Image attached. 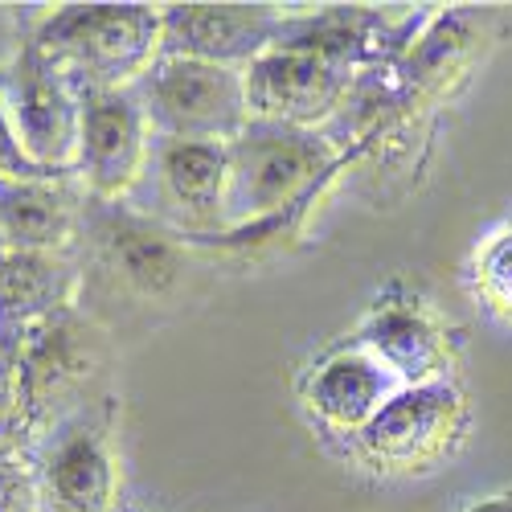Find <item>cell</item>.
I'll list each match as a JSON object with an SVG mask.
<instances>
[{
    "label": "cell",
    "mask_w": 512,
    "mask_h": 512,
    "mask_svg": "<svg viewBox=\"0 0 512 512\" xmlns=\"http://www.w3.org/2000/svg\"><path fill=\"white\" fill-rule=\"evenodd\" d=\"M476 291L492 316L512 324V226L492 234L476 254Z\"/></svg>",
    "instance_id": "cell-14"
},
{
    "label": "cell",
    "mask_w": 512,
    "mask_h": 512,
    "mask_svg": "<svg viewBox=\"0 0 512 512\" xmlns=\"http://www.w3.org/2000/svg\"><path fill=\"white\" fill-rule=\"evenodd\" d=\"M357 54V37L328 33L312 41H287L250 62L246 107L271 123L300 127L308 119L328 115L349 87V62Z\"/></svg>",
    "instance_id": "cell-1"
},
{
    "label": "cell",
    "mask_w": 512,
    "mask_h": 512,
    "mask_svg": "<svg viewBox=\"0 0 512 512\" xmlns=\"http://www.w3.org/2000/svg\"><path fill=\"white\" fill-rule=\"evenodd\" d=\"M275 33V13L263 5H185L164 13V58L226 66L263 54Z\"/></svg>",
    "instance_id": "cell-6"
},
{
    "label": "cell",
    "mask_w": 512,
    "mask_h": 512,
    "mask_svg": "<svg viewBox=\"0 0 512 512\" xmlns=\"http://www.w3.org/2000/svg\"><path fill=\"white\" fill-rule=\"evenodd\" d=\"M0 168H9V173H29V160H25L21 144L13 140V132L5 127V119H0Z\"/></svg>",
    "instance_id": "cell-17"
},
{
    "label": "cell",
    "mask_w": 512,
    "mask_h": 512,
    "mask_svg": "<svg viewBox=\"0 0 512 512\" xmlns=\"http://www.w3.org/2000/svg\"><path fill=\"white\" fill-rule=\"evenodd\" d=\"M164 33V17L144 5H95L70 9L50 25L54 66H66L82 91H115V82L136 74Z\"/></svg>",
    "instance_id": "cell-2"
},
{
    "label": "cell",
    "mask_w": 512,
    "mask_h": 512,
    "mask_svg": "<svg viewBox=\"0 0 512 512\" xmlns=\"http://www.w3.org/2000/svg\"><path fill=\"white\" fill-rule=\"evenodd\" d=\"M148 119L168 140L218 144L242 136L246 119V82L230 66H209L193 58H160L144 78Z\"/></svg>",
    "instance_id": "cell-3"
},
{
    "label": "cell",
    "mask_w": 512,
    "mask_h": 512,
    "mask_svg": "<svg viewBox=\"0 0 512 512\" xmlns=\"http://www.w3.org/2000/svg\"><path fill=\"white\" fill-rule=\"evenodd\" d=\"M78 107L54 66L29 62L17 78V127L37 160H66L78 148Z\"/></svg>",
    "instance_id": "cell-9"
},
{
    "label": "cell",
    "mask_w": 512,
    "mask_h": 512,
    "mask_svg": "<svg viewBox=\"0 0 512 512\" xmlns=\"http://www.w3.org/2000/svg\"><path fill=\"white\" fill-rule=\"evenodd\" d=\"M54 488L74 512H103L111 500V459L95 435H74L54 459Z\"/></svg>",
    "instance_id": "cell-12"
},
{
    "label": "cell",
    "mask_w": 512,
    "mask_h": 512,
    "mask_svg": "<svg viewBox=\"0 0 512 512\" xmlns=\"http://www.w3.org/2000/svg\"><path fill=\"white\" fill-rule=\"evenodd\" d=\"M365 340L373 345L377 361H386L406 386H426V381L443 377L447 336L418 304H386L369 320Z\"/></svg>",
    "instance_id": "cell-8"
},
{
    "label": "cell",
    "mask_w": 512,
    "mask_h": 512,
    "mask_svg": "<svg viewBox=\"0 0 512 512\" xmlns=\"http://www.w3.org/2000/svg\"><path fill=\"white\" fill-rule=\"evenodd\" d=\"M463 394L455 381L439 377L426 386H402L365 426L361 443L369 455L386 463H426L431 455L451 451L463 435Z\"/></svg>",
    "instance_id": "cell-5"
},
{
    "label": "cell",
    "mask_w": 512,
    "mask_h": 512,
    "mask_svg": "<svg viewBox=\"0 0 512 512\" xmlns=\"http://www.w3.org/2000/svg\"><path fill=\"white\" fill-rule=\"evenodd\" d=\"M160 177L173 201L193 222H218L226 205L230 156L222 144H185L168 140L160 152Z\"/></svg>",
    "instance_id": "cell-11"
},
{
    "label": "cell",
    "mask_w": 512,
    "mask_h": 512,
    "mask_svg": "<svg viewBox=\"0 0 512 512\" xmlns=\"http://www.w3.org/2000/svg\"><path fill=\"white\" fill-rule=\"evenodd\" d=\"M78 156L95 189L119 193L136 181L144 160V111L123 91H99L82 99Z\"/></svg>",
    "instance_id": "cell-7"
},
{
    "label": "cell",
    "mask_w": 512,
    "mask_h": 512,
    "mask_svg": "<svg viewBox=\"0 0 512 512\" xmlns=\"http://www.w3.org/2000/svg\"><path fill=\"white\" fill-rule=\"evenodd\" d=\"M398 390L402 386L386 361L336 357L312 377V406L336 426H365Z\"/></svg>",
    "instance_id": "cell-10"
},
{
    "label": "cell",
    "mask_w": 512,
    "mask_h": 512,
    "mask_svg": "<svg viewBox=\"0 0 512 512\" xmlns=\"http://www.w3.org/2000/svg\"><path fill=\"white\" fill-rule=\"evenodd\" d=\"M54 295V267H46L33 254L0 267V312H33L46 308V300Z\"/></svg>",
    "instance_id": "cell-15"
},
{
    "label": "cell",
    "mask_w": 512,
    "mask_h": 512,
    "mask_svg": "<svg viewBox=\"0 0 512 512\" xmlns=\"http://www.w3.org/2000/svg\"><path fill=\"white\" fill-rule=\"evenodd\" d=\"M467 512H512V492H500V496H484L476 500Z\"/></svg>",
    "instance_id": "cell-18"
},
{
    "label": "cell",
    "mask_w": 512,
    "mask_h": 512,
    "mask_svg": "<svg viewBox=\"0 0 512 512\" xmlns=\"http://www.w3.org/2000/svg\"><path fill=\"white\" fill-rule=\"evenodd\" d=\"M119 267L127 279H136L140 287H164L168 279H173L177 263L173 254H168V246H160L156 238H132L123 242V254H119Z\"/></svg>",
    "instance_id": "cell-16"
},
{
    "label": "cell",
    "mask_w": 512,
    "mask_h": 512,
    "mask_svg": "<svg viewBox=\"0 0 512 512\" xmlns=\"http://www.w3.org/2000/svg\"><path fill=\"white\" fill-rule=\"evenodd\" d=\"M230 181L226 205L234 218H250L259 209H279L300 193L324 160L320 136H308L291 123H254L226 148Z\"/></svg>",
    "instance_id": "cell-4"
},
{
    "label": "cell",
    "mask_w": 512,
    "mask_h": 512,
    "mask_svg": "<svg viewBox=\"0 0 512 512\" xmlns=\"http://www.w3.org/2000/svg\"><path fill=\"white\" fill-rule=\"evenodd\" d=\"M0 226L21 246H50L66 230V205L50 189H0Z\"/></svg>",
    "instance_id": "cell-13"
}]
</instances>
